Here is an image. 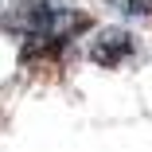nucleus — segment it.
<instances>
[{
    "mask_svg": "<svg viewBox=\"0 0 152 152\" xmlns=\"http://www.w3.org/2000/svg\"><path fill=\"white\" fill-rule=\"evenodd\" d=\"M129 55H133V35L125 27H102L94 35V43H90V58H94L98 66H105V70L121 66Z\"/></svg>",
    "mask_w": 152,
    "mask_h": 152,
    "instance_id": "nucleus-1",
    "label": "nucleus"
},
{
    "mask_svg": "<svg viewBox=\"0 0 152 152\" xmlns=\"http://www.w3.org/2000/svg\"><path fill=\"white\" fill-rule=\"evenodd\" d=\"M144 4H148V8H152V0H144Z\"/></svg>",
    "mask_w": 152,
    "mask_h": 152,
    "instance_id": "nucleus-2",
    "label": "nucleus"
}]
</instances>
